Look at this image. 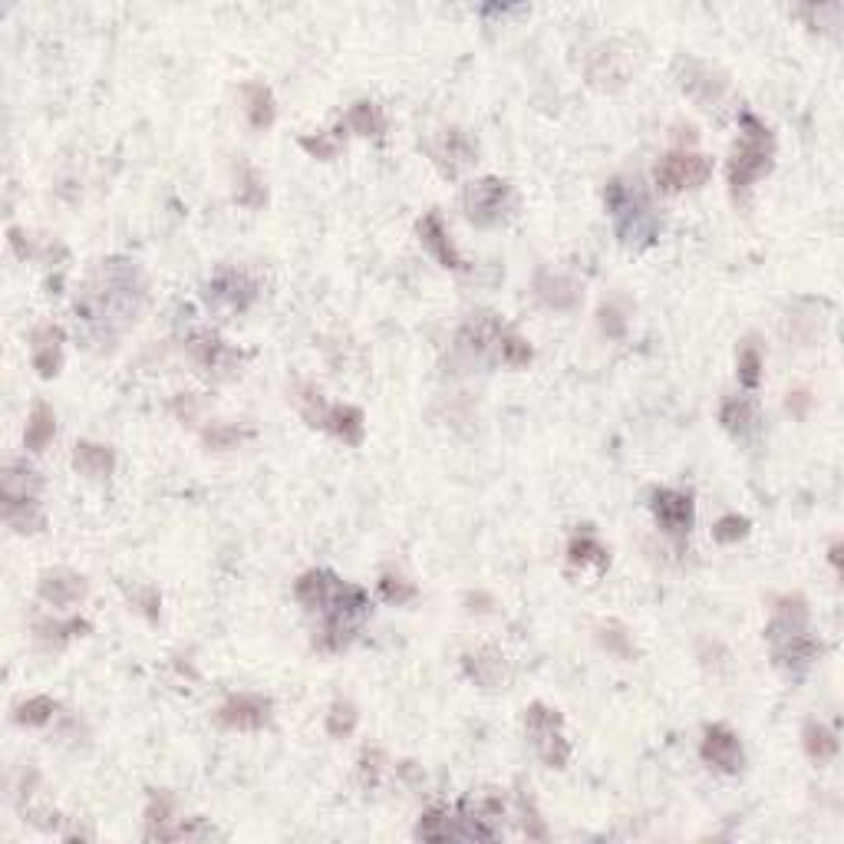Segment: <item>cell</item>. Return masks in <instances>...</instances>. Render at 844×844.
<instances>
[{"label": "cell", "instance_id": "18", "mask_svg": "<svg viewBox=\"0 0 844 844\" xmlns=\"http://www.w3.org/2000/svg\"><path fill=\"white\" fill-rule=\"evenodd\" d=\"M465 673L469 680H475L485 690H498V686L508 683V670H505V657L498 650H475L465 653Z\"/></svg>", "mask_w": 844, "mask_h": 844}, {"label": "cell", "instance_id": "13", "mask_svg": "<svg viewBox=\"0 0 844 844\" xmlns=\"http://www.w3.org/2000/svg\"><path fill=\"white\" fill-rule=\"evenodd\" d=\"M86 594H90L86 577L70 568H57L40 577V597L53 607H76L86 601Z\"/></svg>", "mask_w": 844, "mask_h": 844}, {"label": "cell", "instance_id": "14", "mask_svg": "<svg viewBox=\"0 0 844 844\" xmlns=\"http://www.w3.org/2000/svg\"><path fill=\"white\" fill-rule=\"evenodd\" d=\"M419 241L422 248L432 251V258H436L442 268H452V271H465L469 264L462 261V254L455 251V244L449 238V228L442 225V215L439 211H429L426 218L419 221Z\"/></svg>", "mask_w": 844, "mask_h": 844}, {"label": "cell", "instance_id": "28", "mask_svg": "<svg viewBox=\"0 0 844 844\" xmlns=\"http://www.w3.org/2000/svg\"><path fill=\"white\" fill-rule=\"evenodd\" d=\"M568 561L574 568H587V564H597V568H607L610 564V554L601 541H597L591 531H581V535H574L568 544Z\"/></svg>", "mask_w": 844, "mask_h": 844}, {"label": "cell", "instance_id": "1", "mask_svg": "<svg viewBox=\"0 0 844 844\" xmlns=\"http://www.w3.org/2000/svg\"><path fill=\"white\" fill-rule=\"evenodd\" d=\"M146 304V277L136 261L109 258L86 281V291L76 301V320H83L86 337L96 343H113L122 330L136 324Z\"/></svg>", "mask_w": 844, "mask_h": 844}, {"label": "cell", "instance_id": "29", "mask_svg": "<svg viewBox=\"0 0 844 844\" xmlns=\"http://www.w3.org/2000/svg\"><path fill=\"white\" fill-rule=\"evenodd\" d=\"M802 739H805V752H808V759H815L818 765L821 762H831L838 755V736L831 732L825 723H805V732H802Z\"/></svg>", "mask_w": 844, "mask_h": 844}, {"label": "cell", "instance_id": "31", "mask_svg": "<svg viewBox=\"0 0 844 844\" xmlns=\"http://www.w3.org/2000/svg\"><path fill=\"white\" fill-rule=\"evenodd\" d=\"M360 723V713H357V706L350 703V699H337V703L330 706V713H327V732L333 739H347L353 729H357Z\"/></svg>", "mask_w": 844, "mask_h": 844}, {"label": "cell", "instance_id": "21", "mask_svg": "<svg viewBox=\"0 0 844 844\" xmlns=\"http://www.w3.org/2000/svg\"><path fill=\"white\" fill-rule=\"evenodd\" d=\"M719 422H723V429L732 439H749L755 426H759V416H755V406L746 396H732L719 409Z\"/></svg>", "mask_w": 844, "mask_h": 844}, {"label": "cell", "instance_id": "7", "mask_svg": "<svg viewBox=\"0 0 844 844\" xmlns=\"http://www.w3.org/2000/svg\"><path fill=\"white\" fill-rule=\"evenodd\" d=\"M709 175H713V162L703 152H690V149H676L670 155H663L657 165V185L666 195L706 185Z\"/></svg>", "mask_w": 844, "mask_h": 844}, {"label": "cell", "instance_id": "3", "mask_svg": "<svg viewBox=\"0 0 844 844\" xmlns=\"http://www.w3.org/2000/svg\"><path fill=\"white\" fill-rule=\"evenodd\" d=\"M739 142L736 149H732V159H729V188L732 195L742 198L749 195V188L762 179V175L772 172L775 165V136L772 129L765 126L759 116L752 113H742L739 119Z\"/></svg>", "mask_w": 844, "mask_h": 844}, {"label": "cell", "instance_id": "15", "mask_svg": "<svg viewBox=\"0 0 844 844\" xmlns=\"http://www.w3.org/2000/svg\"><path fill=\"white\" fill-rule=\"evenodd\" d=\"M30 357H33V370H37L43 380L57 376L63 366V330L57 324H43L33 330Z\"/></svg>", "mask_w": 844, "mask_h": 844}, {"label": "cell", "instance_id": "24", "mask_svg": "<svg viewBox=\"0 0 844 844\" xmlns=\"http://www.w3.org/2000/svg\"><path fill=\"white\" fill-rule=\"evenodd\" d=\"M808 624V607H805V597H782L779 607H775V620L769 624V640H779L788 637V633H798L805 630Z\"/></svg>", "mask_w": 844, "mask_h": 844}, {"label": "cell", "instance_id": "34", "mask_svg": "<svg viewBox=\"0 0 844 844\" xmlns=\"http://www.w3.org/2000/svg\"><path fill=\"white\" fill-rule=\"evenodd\" d=\"M238 172H241V182H238L241 188L235 192L238 202H241V205H248V208L264 205V198H268V195H264V185H261L258 175H254L251 165H244V162H241V165H238Z\"/></svg>", "mask_w": 844, "mask_h": 844}, {"label": "cell", "instance_id": "25", "mask_svg": "<svg viewBox=\"0 0 844 844\" xmlns=\"http://www.w3.org/2000/svg\"><path fill=\"white\" fill-rule=\"evenodd\" d=\"M244 113H248V122L254 129H271L274 126V116H277V106H274V96L264 83H248L244 86Z\"/></svg>", "mask_w": 844, "mask_h": 844}, {"label": "cell", "instance_id": "8", "mask_svg": "<svg viewBox=\"0 0 844 844\" xmlns=\"http://www.w3.org/2000/svg\"><path fill=\"white\" fill-rule=\"evenodd\" d=\"M258 294H261L258 281H254L248 271H238V268L218 271L205 284V301L218 310H228V314H241V310H248L254 301H258Z\"/></svg>", "mask_w": 844, "mask_h": 844}, {"label": "cell", "instance_id": "27", "mask_svg": "<svg viewBox=\"0 0 844 844\" xmlns=\"http://www.w3.org/2000/svg\"><path fill=\"white\" fill-rule=\"evenodd\" d=\"M324 429H330L333 436L343 439L347 446H360L363 442V413L357 406H330Z\"/></svg>", "mask_w": 844, "mask_h": 844}, {"label": "cell", "instance_id": "33", "mask_svg": "<svg viewBox=\"0 0 844 844\" xmlns=\"http://www.w3.org/2000/svg\"><path fill=\"white\" fill-rule=\"evenodd\" d=\"M53 713H57V699L50 696H33L24 706L17 709V723L20 726H47Z\"/></svg>", "mask_w": 844, "mask_h": 844}, {"label": "cell", "instance_id": "43", "mask_svg": "<svg viewBox=\"0 0 844 844\" xmlns=\"http://www.w3.org/2000/svg\"><path fill=\"white\" fill-rule=\"evenodd\" d=\"M798 409V413H805V406H808V393H788V409Z\"/></svg>", "mask_w": 844, "mask_h": 844}, {"label": "cell", "instance_id": "2", "mask_svg": "<svg viewBox=\"0 0 844 844\" xmlns=\"http://www.w3.org/2000/svg\"><path fill=\"white\" fill-rule=\"evenodd\" d=\"M604 202H607V215L614 221L620 244H627L633 251H643V248H650V244H657L663 221L657 211H653L650 195L643 192L640 182L614 179L607 185Z\"/></svg>", "mask_w": 844, "mask_h": 844}, {"label": "cell", "instance_id": "40", "mask_svg": "<svg viewBox=\"0 0 844 844\" xmlns=\"http://www.w3.org/2000/svg\"><path fill=\"white\" fill-rule=\"evenodd\" d=\"M301 146H304L310 155H314V159H324V162H327V159H333V155L340 152V136H317V139H314V136H304Z\"/></svg>", "mask_w": 844, "mask_h": 844}, {"label": "cell", "instance_id": "16", "mask_svg": "<svg viewBox=\"0 0 844 844\" xmlns=\"http://www.w3.org/2000/svg\"><path fill=\"white\" fill-rule=\"evenodd\" d=\"M40 475L27 462H7L4 469V512L20 505H37Z\"/></svg>", "mask_w": 844, "mask_h": 844}, {"label": "cell", "instance_id": "11", "mask_svg": "<svg viewBox=\"0 0 844 844\" xmlns=\"http://www.w3.org/2000/svg\"><path fill=\"white\" fill-rule=\"evenodd\" d=\"M218 723L225 729L238 732H254L271 723V699L268 696H254V693H238L231 696L225 706L218 709Z\"/></svg>", "mask_w": 844, "mask_h": 844}, {"label": "cell", "instance_id": "26", "mask_svg": "<svg viewBox=\"0 0 844 844\" xmlns=\"http://www.w3.org/2000/svg\"><path fill=\"white\" fill-rule=\"evenodd\" d=\"M57 436V416H53V409L47 403H37L33 406V413L27 419V429H24V446L30 452H43Z\"/></svg>", "mask_w": 844, "mask_h": 844}, {"label": "cell", "instance_id": "4", "mask_svg": "<svg viewBox=\"0 0 844 844\" xmlns=\"http://www.w3.org/2000/svg\"><path fill=\"white\" fill-rule=\"evenodd\" d=\"M324 614V630H320V650L337 653L343 647H350V640L357 637L363 620L370 617V597L357 584H337V591L327 601Z\"/></svg>", "mask_w": 844, "mask_h": 844}, {"label": "cell", "instance_id": "12", "mask_svg": "<svg viewBox=\"0 0 844 844\" xmlns=\"http://www.w3.org/2000/svg\"><path fill=\"white\" fill-rule=\"evenodd\" d=\"M772 643H775V666L785 673H792V676H802L808 666L821 657V650H825L808 630L788 633V637H779Z\"/></svg>", "mask_w": 844, "mask_h": 844}, {"label": "cell", "instance_id": "17", "mask_svg": "<svg viewBox=\"0 0 844 844\" xmlns=\"http://www.w3.org/2000/svg\"><path fill=\"white\" fill-rule=\"evenodd\" d=\"M337 584H340V577L333 574V571H307L297 577V584H294V597H297V604H301L304 610H310V614H320V610L327 607V601L333 597V591H337Z\"/></svg>", "mask_w": 844, "mask_h": 844}, {"label": "cell", "instance_id": "10", "mask_svg": "<svg viewBox=\"0 0 844 844\" xmlns=\"http://www.w3.org/2000/svg\"><path fill=\"white\" fill-rule=\"evenodd\" d=\"M699 755H703L706 765H713L716 772L736 775L746 765V752H742L739 736L729 726H709L703 736V746H699Z\"/></svg>", "mask_w": 844, "mask_h": 844}, {"label": "cell", "instance_id": "19", "mask_svg": "<svg viewBox=\"0 0 844 844\" xmlns=\"http://www.w3.org/2000/svg\"><path fill=\"white\" fill-rule=\"evenodd\" d=\"M73 465L86 479H109L116 469V452L109 446H99V442H76Z\"/></svg>", "mask_w": 844, "mask_h": 844}, {"label": "cell", "instance_id": "36", "mask_svg": "<svg viewBox=\"0 0 844 844\" xmlns=\"http://www.w3.org/2000/svg\"><path fill=\"white\" fill-rule=\"evenodd\" d=\"M169 815H172V798H169V795H152V798H149V812H146L149 838H162L165 825L172 821Z\"/></svg>", "mask_w": 844, "mask_h": 844}, {"label": "cell", "instance_id": "41", "mask_svg": "<svg viewBox=\"0 0 844 844\" xmlns=\"http://www.w3.org/2000/svg\"><path fill=\"white\" fill-rule=\"evenodd\" d=\"M244 436H248V432H241V429H211V432H205V442L215 449H228V446H235V442H241Z\"/></svg>", "mask_w": 844, "mask_h": 844}, {"label": "cell", "instance_id": "44", "mask_svg": "<svg viewBox=\"0 0 844 844\" xmlns=\"http://www.w3.org/2000/svg\"><path fill=\"white\" fill-rule=\"evenodd\" d=\"M828 561H831V568H841V541H835L831 544V551H828Z\"/></svg>", "mask_w": 844, "mask_h": 844}, {"label": "cell", "instance_id": "9", "mask_svg": "<svg viewBox=\"0 0 844 844\" xmlns=\"http://www.w3.org/2000/svg\"><path fill=\"white\" fill-rule=\"evenodd\" d=\"M653 518H657V525L666 531L670 538H686L693 528V518H696V508H693V495L690 492H676V488H660V492H653Z\"/></svg>", "mask_w": 844, "mask_h": 844}, {"label": "cell", "instance_id": "39", "mask_svg": "<svg viewBox=\"0 0 844 844\" xmlns=\"http://www.w3.org/2000/svg\"><path fill=\"white\" fill-rule=\"evenodd\" d=\"M601 633H604L601 643H604L610 653H617L620 660H630V657H633V643H630V637L624 633V627H620V624H610V627H604Z\"/></svg>", "mask_w": 844, "mask_h": 844}, {"label": "cell", "instance_id": "37", "mask_svg": "<svg viewBox=\"0 0 844 844\" xmlns=\"http://www.w3.org/2000/svg\"><path fill=\"white\" fill-rule=\"evenodd\" d=\"M380 591L390 604H409L416 597V584H409L406 577H399V574H383Z\"/></svg>", "mask_w": 844, "mask_h": 844}, {"label": "cell", "instance_id": "42", "mask_svg": "<svg viewBox=\"0 0 844 844\" xmlns=\"http://www.w3.org/2000/svg\"><path fill=\"white\" fill-rule=\"evenodd\" d=\"M601 327H604V333H610V337H620V333H624V317H620L614 307H604L601 310Z\"/></svg>", "mask_w": 844, "mask_h": 844}, {"label": "cell", "instance_id": "38", "mask_svg": "<svg viewBox=\"0 0 844 844\" xmlns=\"http://www.w3.org/2000/svg\"><path fill=\"white\" fill-rule=\"evenodd\" d=\"M749 535V518H742V515H726V518H719L716 521V528H713V538L719 544H736Z\"/></svg>", "mask_w": 844, "mask_h": 844}, {"label": "cell", "instance_id": "6", "mask_svg": "<svg viewBox=\"0 0 844 844\" xmlns=\"http://www.w3.org/2000/svg\"><path fill=\"white\" fill-rule=\"evenodd\" d=\"M462 205H465V215H469L472 225L492 228V225H502V221L512 215L515 195H512V185L502 179H479L462 192Z\"/></svg>", "mask_w": 844, "mask_h": 844}, {"label": "cell", "instance_id": "23", "mask_svg": "<svg viewBox=\"0 0 844 844\" xmlns=\"http://www.w3.org/2000/svg\"><path fill=\"white\" fill-rule=\"evenodd\" d=\"M535 291H538V297H541L544 304L558 307V310H568V307H574L577 301H581V291H577L574 281H568V277H561V274H548V271L538 274Z\"/></svg>", "mask_w": 844, "mask_h": 844}, {"label": "cell", "instance_id": "22", "mask_svg": "<svg viewBox=\"0 0 844 844\" xmlns=\"http://www.w3.org/2000/svg\"><path fill=\"white\" fill-rule=\"evenodd\" d=\"M340 129H350V132H357V136L380 139L383 132H386V116H383V109L373 103V99H360V103H353L347 109V116H343Z\"/></svg>", "mask_w": 844, "mask_h": 844}, {"label": "cell", "instance_id": "30", "mask_svg": "<svg viewBox=\"0 0 844 844\" xmlns=\"http://www.w3.org/2000/svg\"><path fill=\"white\" fill-rule=\"evenodd\" d=\"M192 353L205 370H221V363L235 357V353H231L218 337H211V333H198V337L192 340Z\"/></svg>", "mask_w": 844, "mask_h": 844}, {"label": "cell", "instance_id": "32", "mask_svg": "<svg viewBox=\"0 0 844 844\" xmlns=\"http://www.w3.org/2000/svg\"><path fill=\"white\" fill-rule=\"evenodd\" d=\"M498 357H502L508 366H528L531 357H535V350L528 347V340H521L518 333L512 330H502L498 333Z\"/></svg>", "mask_w": 844, "mask_h": 844}, {"label": "cell", "instance_id": "5", "mask_svg": "<svg viewBox=\"0 0 844 844\" xmlns=\"http://www.w3.org/2000/svg\"><path fill=\"white\" fill-rule=\"evenodd\" d=\"M525 726H528V739L535 746L538 759L548 765V769H564L571 759V742L564 736V719L558 709H548L544 703H531L525 709Z\"/></svg>", "mask_w": 844, "mask_h": 844}, {"label": "cell", "instance_id": "35", "mask_svg": "<svg viewBox=\"0 0 844 844\" xmlns=\"http://www.w3.org/2000/svg\"><path fill=\"white\" fill-rule=\"evenodd\" d=\"M762 380V353L746 343V347L739 350V383L746 386V390H755Z\"/></svg>", "mask_w": 844, "mask_h": 844}, {"label": "cell", "instance_id": "20", "mask_svg": "<svg viewBox=\"0 0 844 844\" xmlns=\"http://www.w3.org/2000/svg\"><path fill=\"white\" fill-rule=\"evenodd\" d=\"M432 155H436V162H442V169L455 175L462 165H469L475 159V146L462 129H446L442 139L436 142V149H432Z\"/></svg>", "mask_w": 844, "mask_h": 844}]
</instances>
